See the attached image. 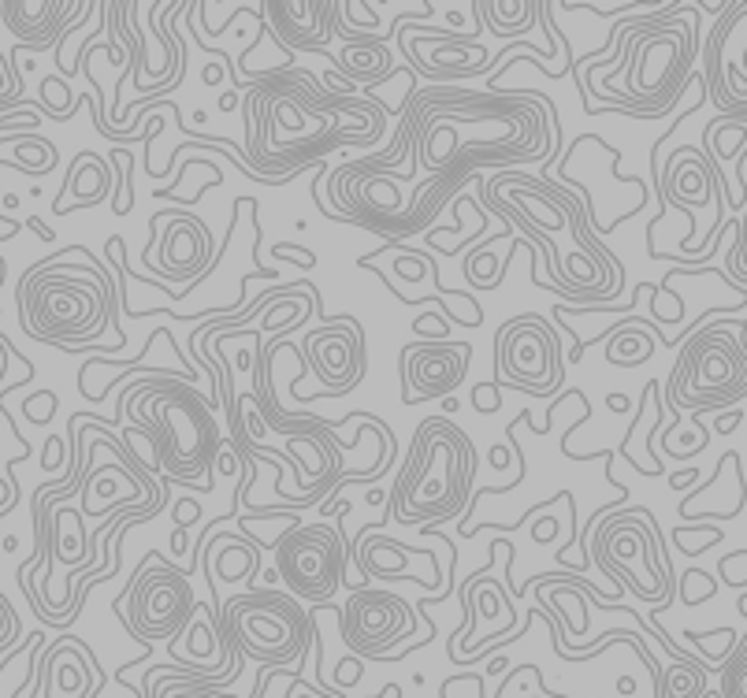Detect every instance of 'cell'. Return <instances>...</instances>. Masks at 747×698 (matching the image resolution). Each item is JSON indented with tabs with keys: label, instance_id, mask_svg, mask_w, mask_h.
Segmentation results:
<instances>
[{
	"label": "cell",
	"instance_id": "obj_1",
	"mask_svg": "<svg viewBox=\"0 0 747 698\" xmlns=\"http://www.w3.org/2000/svg\"><path fill=\"white\" fill-rule=\"evenodd\" d=\"M245 108V167L257 183L283 186L320 167L338 149H372L387 135L380 101L357 97L335 74L317 79L309 68H272L253 79Z\"/></svg>",
	"mask_w": 747,
	"mask_h": 698
},
{
	"label": "cell",
	"instance_id": "obj_2",
	"mask_svg": "<svg viewBox=\"0 0 747 698\" xmlns=\"http://www.w3.org/2000/svg\"><path fill=\"white\" fill-rule=\"evenodd\" d=\"M413 119V160L424 178H439L461 197L484 167L509 172L514 164L543 160L562 130L551 97L532 90H453L428 86L405 97Z\"/></svg>",
	"mask_w": 747,
	"mask_h": 698
},
{
	"label": "cell",
	"instance_id": "obj_3",
	"mask_svg": "<svg viewBox=\"0 0 747 698\" xmlns=\"http://www.w3.org/2000/svg\"><path fill=\"white\" fill-rule=\"evenodd\" d=\"M680 12H685L680 4H666V8H655V12L625 19V23L613 26L618 31V49L591 63H581L588 82H595V74L602 79V86L618 82V93H613V101L607 105L610 112H629V116H640V119H662L677 108L688 82H696L699 12L692 23H685ZM602 86L595 90V97L602 93Z\"/></svg>",
	"mask_w": 747,
	"mask_h": 698
},
{
	"label": "cell",
	"instance_id": "obj_4",
	"mask_svg": "<svg viewBox=\"0 0 747 698\" xmlns=\"http://www.w3.org/2000/svg\"><path fill=\"white\" fill-rule=\"evenodd\" d=\"M130 417L135 431L153 442V465L179 487H216V457L223 454L216 405L183 375H153L123 391L116 420Z\"/></svg>",
	"mask_w": 747,
	"mask_h": 698
},
{
	"label": "cell",
	"instance_id": "obj_5",
	"mask_svg": "<svg viewBox=\"0 0 747 698\" xmlns=\"http://www.w3.org/2000/svg\"><path fill=\"white\" fill-rule=\"evenodd\" d=\"M74 253L64 249L56 257L34 264L15 287L19 324L34 342L56 346L64 353H79L82 346H97L105 327H116V338L127 342L119 327V282L105 276L97 264H71Z\"/></svg>",
	"mask_w": 747,
	"mask_h": 698
},
{
	"label": "cell",
	"instance_id": "obj_6",
	"mask_svg": "<svg viewBox=\"0 0 747 698\" xmlns=\"http://www.w3.org/2000/svg\"><path fill=\"white\" fill-rule=\"evenodd\" d=\"M476 479V446L450 417H428L417 423L410 457L402 461L391 487V516L399 524L439 527L472 505Z\"/></svg>",
	"mask_w": 747,
	"mask_h": 698
},
{
	"label": "cell",
	"instance_id": "obj_7",
	"mask_svg": "<svg viewBox=\"0 0 747 698\" xmlns=\"http://www.w3.org/2000/svg\"><path fill=\"white\" fill-rule=\"evenodd\" d=\"M747 324H699L680 338V353L666 380L674 412H729L747 398Z\"/></svg>",
	"mask_w": 747,
	"mask_h": 698
},
{
	"label": "cell",
	"instance_id": "obj_8",
	"mask_svg": "<svg viewBox=\"0 0 747 698\" xmlns=\"http://www.w3.org/2000/svg\"><path fill=\"white\" fill-rule=\"evenodd\" d=\"M317 620L290 591L253 588L220 602V639H231L242 658L290 673L306 662Z\"/></svg>",
	"mask_w": 747,
	"mask_h": 698
},
{
	"label": "cell",
	"instance_id": "obj_9",
	"mask_svg": "<svg viewBox=\"0 0 747 698\" xmlns=\"http://www.w3.org/2000/svg\"><path fill=\"white\" fill-rule=\"evenodd\" d=\"M591 561L602 569V577H610L618 588H629L651 606L662 609L674 602V569L651 509H625V513L613 509V516L599 524L591 539Z\"/></svg>",
	"mask_w": 747,
	"mask_h": 698
},
{
	"label": "cell",
	"instance_id": "obj_10",
	"mask_svg": "<svg viewBox=\"0 0 747 698\" xmlns=\"http://www.w3.org/2000/svg\"><path fill=\"white\" fill-rule=\"evenodd\" d=\"M276 580L306 606L324 609L338 588H346V565H349V539L338 527L327 524H301L295 521L276 539Z\"/></svg>",
	"mask_w": 747,
	"mask_h": 698
},
{
	"label": "cell",
	"instance_id": "obj_11",
	"mask_svg": "<svg viewBox=\"0 0 747 698\" xmlns=\"http://www.w3.org/2000/svg\"><path fill=\"white\" fill-rule=\"evenodd\" d=\"M123 602H127L123 620H127L130 639H138V643L175 639L197 620V594H194L191 572L164 561L160 550H153L138 565Z\"/></svg>",
	"mask_w": 747,
	"mask_h": 698
},
{
	"label": "cell",
	"instance_id": "obj_12",
	"mask_svg": "<svg viewBox=\"0 0 747 698\" xmlns=\"http://www.w3.org/2000/svg\"><path fill=\"white\" fill-rule=\"evenodd\" d=\"M565 380V357L543 316L521 313L495 331V383L517 394H554Z\"/></svg>",
	"mask_w": 747,
	"mask_h": 698
},
{
	"label": "cell",
	"instance_id": "obj_13",
	"mask_svg": "<svg viewBox=\"0 0 747 698\" xmlns=\"http://www.w3.org/2000/svg\"><path fill=\"white\" fill-rule=\"evenodd\" d=\"M417 631V609L394 591L354 588L346 606H338V636L368 662H391L394 647Z\"/></svg>",
	"mask_w": 747,
	"mask_h": 698
},
{
	"label": "cell",
	"instance_id": "obj_14",
	"mask_svg": "<svg viewBox=\"0 0 747 698\" xmlns=\"http://www.w3.org/2000/svg\"><path fill=\"white\" fill-rule=\"evenodd\" d=\"M153 228V242L149 249H157V264L153 271L160 279H172V282H194L205 279L216 264V239L209 231V223L194 212H157L149 220Z\"/></svg>",
	"mask_w": 747,
	"mask_h": 698
},
{
	"label": "cell",
	"instance_id": "obj_15",
	"mask_svg": "<svg viewBox=\"0 0 747 698\" xmlns=\"http://www.w3.org/2000/svg\"><path fill=\"white\" fill-rule=\"evenodd\" d=\"M365 331L354 316H331L306 335V368L327 398H346L365 380Z\"/></svg>",
	"mask_w": 747,
	"mask_h": 698
},
{
	"label": "cell",
	"instance_id": "obj_16",
	"mask_svg": "<svg viewBox=\"0 0 747 698\" xmlns=\"http://www.w3.org/2000/svg\"><path fill=\"white\" fill-rule=\"evenodd\" d=\"M472 361V346L469 342H410L399 353V372H402V402L417 405L443 398L447 402L461 383H466Z\"/></svg>",
	"mask_w": 747,
	"mask_h": 698
},
{
	"label": "cell",
	"instance_id": "obj_17",
	"mask_svg": "<svg viewBox=\"0 0 747 698\" xmlns=\"http://www.w3.org/2000/svg\"><path fill=\"white\" fill-rule=\"evenodd\" d=\"M97 12L90 0H0V19L15 37L19 53H56L74 19Z\"/></svg>",
	"mask_w": 747,
	"mask_h": 698
},
{
	"label": "cell",
	"instance_id": "obj_18",
	"mask_svg": "<svg viewBox=\"0 0 747 698\" xmlns=\"http://www.w3.org/2000/svg\"><path fill=\"white\" fill-rule=\"evenodd\" d=\"M253 15L261 19V26H272L279 45L290 53H324L327 37L335 34V4H327V0H295V4L272 0Z\"/></svg>",
	"mask_w": 747,
	"mask_h": 698
},
{
	"label": "cell",
	"instance_id": "obj_19",
	"mask_svg": "<svg viewBox=\"0 0 747 698\" xmlns=\"http://www.w3.org/2000/svg\"><path fill=\"white\" fill-rule=\"evenodd\" d=\"M90 647H82L74 636H60L56 643L45 650L42 665H37V673H42V684H37V691L49 695L56 687L53 698H93L97 691V668H93ZM34 695V698H42Z\"/></svg>",
	"mask_w": 747,
	"mask_h": 698
},
{
	"label": "cell",
	"instance_id": "obj_20",
	"mask_svg": "<svg viewBox=\"0 0 747 698\" xmlns=\"http://www.w3.org/2000/svg\"><path fill=\"white\" fill-rule=\"evenodd\" d=\"M335 34L343 37V53L331 56V68L343 79V86H354V82H387L394 71V56L387 49V42L380 34H365V31H349V26L338 19V4H335Z\"/></svg>",
	"mask_w": 747,
	"mask_h": 698
},
{
	"label": "cell",
	"instance_id": "obj_21",
	"mask_svg": "<svg viewBox=\"0 0 747 698\" xmlns=\"http://www.w3.org/2000/svg\"><path fill=\"white\" fill-rule=\"evenodd\" d=\"M349 558H354L357 577L361 580H417V583H428V580H421L410 572V558H432L435 561V554L428 550V546H421V550H405L399 539H387L383 532H376V524H368V527H361V535L354 539V546H349Z\"/></svg>",
	"mask_w": 747,
	"mask_h": 698
},
{
	"label": "cell",
	"instance_id": "obj_22",
	"mask_svg": "<svg viewBox=\"0 0 747 698\" xmlns=\"http://www.w3.org/2000/svg\"><path fill=\"white\" fill-rule=\"evenodd\" d=\"M112 190H116L112 167L97 153H90V149H79L68 167V178H64V190L53 201V212L68 216L74 209H93V205L105 201Z\"/></svg>",
	"mask_w": 747,
	"mask_h": 698
},
{
	"label": "cell",
	"instance_id": "obj_23",
	"mask_svg": "<svg viewBox=\"0 0 747 698\" xmlns=\"http://www.w3.org/2000/svg\"><path fill=\"white\" fill-rule=\"evenodd\" d=\"M261 565V543L245 539V535H212L205 546V572L209 583L227 580V583H242L257 572Z\"/></svg>",
	"mask_w": 747,
	"mask_h": 698
},
{
	"label": "cell",
	"instance_id": "obj_24",
	"mask_svg": "<svg viewBox=\"0 0 747 698\" xmlns=\"http://www.w3.org/2000/svg\"><path fill=\"white\" fill-rule=\"evenodd\" d=\"M231 680H234V673L231 676H202V673H186V668H179V665H175V676L160 680L153 668H149L146 684L138 687V698H239L223 687Z\"/></svg>",
	"mask_w": 747,
	"mask_h": 698
},
{
	"label": "cell",
	"instance_id": "obj_25",
	"mask_svg": "<svg viewBox=\"0 0 747 698\" xmlns=\"http://www.w3.org/2000/svg\"><path fill=\"white\" fill-rule=\"evenodd\" d=\"M599 338H610V349H607L610 364H640V361H651V353H655L651 338H662V335L658 327H647V319H621V324H613Z\"/></svg>",
	"mask_w": 747,
	"mask_h": 698
},
{
	"label": "cell",
	"instance_id": "obj_26",
	"mask_svg": "<svg viewBox=\"0 0 747 698\" xmlns=\"http://www.w3.org/2000/svg\"><path fill=\"white\" fill-rule=\"evenodd\" d=\"M472 8L480 12V19H487L498 37H521L543 15V4H536V0H498V4L495 0H476Z\"/></svg>",
	"mask_w": 747,
	"mask_h": 698
},
{
	"label": "cell",
	"instance_id": "obj_27",
	"mask_svg": "<svg viewBox=\"0 0 747 698\" xmlns=\"http://www.w3.org/2000/svg\"><path fill=\"white\" fill-rule=\"evenodd\" d=\"M0 146L12 149V160H8V167H15V172L31 175V178H42L49 175L56 164H60V153H56L53 141H45L42 135H8L0 138Z\"/></svg>",
	"mask_w": 747,
	"mask_h": 698
},
{
	"label": "cell",
	"instance_id": "obj_28",
	"mask_svg": "<svg viewBox=\"0 0 747 698\" xmlns=\"http://www.w3.org/2000/svg\"><path fill=\"white\" fill-rule=\"evenodd\" d=\"M706 668L699 662H677L662 673L658 698H706Z\"/></svg>",
	"mask_w": 747,
	"mask_h": 698
},
{
	"label": "cell",
	"instance_id": "obj_29",
	"mask_svg": "<svg viewBox=\"0 0 747 698\" xmlns=\"http://www.w3.org/2000/svg\"><path fill=\"white\" fill-rule=\"evenodd\" d=\"M722 698H747V631L736 639L729 662L722 665Z\"/></svg>",
	"mask_w": 747,
	"mask_h": 698
},
{
	"label": "cell",
	"instance_id": "obj_30",
	"mask_svg": "<svg viewBox=\"0 0 747 698\" xmlns=\"http://www.w3.org/2000/svg\"><path fill=\"white\" fill-rule=\"evenodd\" d=\"M37 93H42V108L49 112L53 119H71L74 108L87 101V97H71L68 86H64L60 79H53V74H49V79H42V90H37Z\"/></svg>",
	"mask_w": 747,
	"mask_h": 698
},
{
	"label": "cell",
	"instance_id": "obj_31",
	"mask_svg": "<svg viewBox=\"0 0 747 698\" xmlns=\"http://www.w3.org/2000/svg\"><path fill=\"white\" fill-rule=\"evenodd\" d=\"M725 271L733 276V287L736 282L747 287V209L733 223V239H729V249H725Z\"/></svg>",
	"mask_w": 747,
	"mask_h": 698
},
{
	"label": "cell",
	"instance_id": "obj_32",
	"mask_svg": "<svg viewBox=\"0 0 747 698\" xmlns=\"http://www.w3.org/2000/svg\"><path fill=\"white\" fill-rule=\"evenodd\" d=\"M714 591H717V583L706 577L703 569H688L685 577H680V594H685L688 606H696L699 598H714Z\"/></svg>",
	"mask_w": 747,
	"mask_h": 698
},
{
	"label": "cell",
	"instance_id": "obj_33",
	"mask_svg": "<svg viewBox=\"0 0 747 698\" xmlns=\"http://www.w3.org/2000/svg\"><path fill=\"white\" fill-rule=\"evenodd\" d=\"M19 636H23V620H19V613L8 606V598L0 594V650L12 647Z\"/></svg>",
	"mask_w": 747,
	"mask_h": 698
},
{
	"label": "cell",
	"instance_id": "obj_34",
	"mask_svg": "<svg viewBox=\"0 0 747 698\" xmlns=\"http://www.w3.org/2000/svg\"><path fill=\"white\" fill-rule=\"evenodd\" d=\"M394 271H399V279L421 282V279H428L432 260H428V257H417V253H402V257L394 260Z\"/></svg>",
	"mask_w": 747,
	"mask_h": 698
},
{
	"label": "cell",
	"instance_id": "obj_35",
	"mask_svg": "<svg viewBox=\"0 0 747 698\" xmlns=\"http://www.w3.org/2000/svg\"><path fill=\"white\" fill-rule=\"evenodd\" d=\"M361 673H365V665L357 662V658H343V662H338V687L357 684L361 680Z\"/></svg>",
	"mask_w": 747,
	"mask_h": 698
},
{
	"label": "cell",
	"instance_id": "obj_36",
	"mask_svg": "<svg viewBox=\"0 0 747 698\" xmlns=\"http://www.w3.org/2000/svg\"><path fill=\"white\" fill-rule=\"evenodd\" d=\"M60 465H64V442L49 439L45 442V468H60Z\"/></svg>",
	"mask_w": 747,
	"mask_h": 698
},
{
	"label": "cell",
	"instance_id": "obj_37",
	"mask_svg": "<svg viewBox=\"0 0 747 698\" xmlns=\"http://www.w3.org/2000/svg\"><path fill=\"white\" fill-rule=\"evenodd\" d=\"M744 420V412L740 409H729V412H722V417H717V431H722V435H729V431H736V423Z\"/></svg>",
	"mask_w": 747,
	"mask_h": 698
},
{
	"label": "cell",
	"instance_id": "obj_38",
	"mask_svg": "<svg viewBox=\"0 0 747 698\" xmlns=\"http://www.w3.org/2000/svg\"><path fill=\"white\" fill-rule=\"evenodd\" d=\"M23 223H26V220H8V216L0 212V242H4V239H12V234L23 231Z\"/></svg>",
	"mask_w": 747,
	"mask_h": 698
},
{
	"label": "cell",
	"instance_id": "obj_39",
	"mask_svg": "<svg viewBox=\"0 0 747 698\" xmlns=\"http://www.w3.org/2000/svg\"><path fill=\"white\" fill-rule=\"evenodd\" d=\"M8 357H12V346H8V338L0 335V383H4V375H8Z\"/></svg>",
	"mask_w": 747,
	"mask_h": 698
},
{
	"label": "cell",
	"instance_id": "obj_40",
	"mask_svg": "<svg viewBox=\"0 0 747 698\" xmlns=\"http://www.w3.org/2000/svg\"><path fill=\"white\" fill-rule=\"evenodd\" d=\"M26 228H34L37 234H42L45 242H53V239H56V234H53V231H49V228H45V223H42V216H31V220H26Z\"/></svg>",
	"mask_w": 747,
	"mask_h": 698
},
{
	"label": "cell",
	"instance_id": "obj_41",
	"mask_svg": "<svg viewBox=\"0 0 747 698\" xmlns=\"http://www.w3.org/2000/svg\"><path fill=\"white\" fill-rule=\"evenodd\" d=\"M239 105H242V97H239L234 90H231V93H223V97H220V108H223V112H231V108H239Z\"/></svg>",
	"mask_w": 747,
	"mask_h": 698
},
{
	"label": "cell",
	"instance_id": "obj_42",
	"mask_svg": "<svg viewBox=\"0 0 747 698\" xmlns=\"http://www.w3.org/2000/svg\"><path fill=\"white\" fill-rule=\"evenodd\" d=\"M607 405H610L613 412H625V409H629V398H625V394H610Z\"/></svg>",
	"mask_w": 747,
	"mask_h": 698
},
{
	"label": "cell",
	"instance_id": "obj_43",
	"mask_svg": "<svg viewBox=\"0 0 747 698\" xmlns=\"http://www.w3.org/2000/svg\"><path fill=\"white\" fill-rule=\"evenodd\" d=\"M491 465H495V468H506V465H509V454H506L503 446L491 450Z\"/></svg>",
	"mask_w": 747,
	"mask_h": 698
},
{
	"label": "cell",
	"instance_id": "obj_44",
	"mask_svg": "<svg viewBox=\"0 0 747 698\" xmlns=\"http://www.w3.org/2000/svg\"><path fill=\"white\" fill-rule=\"evenodd\" d=\"M740 613H744V617H747V594H744V598H740Z\"/></svg>",
	"mask_w": 747,
	"mask_h": 698
}]
</instances>
